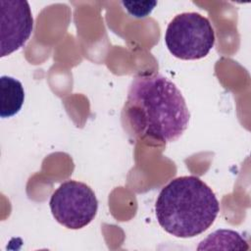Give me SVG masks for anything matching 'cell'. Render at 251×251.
I'll use <instances>...</instances> for the list:
<instances>
[{"label":"cell","mask_w":251,"mask_h":251,"mask_svg":"<svg viewBox=\"0 0 251 251\" xmlns=\"http://www.w3.org/2000/svg\"><path fill=\"white\" fill-rule=\"evenodd\" d=\"M126 122L136 137L167 143L187 128L190 114L176 85L160 74L133 77L124 108Z\"/></svg>","instance_id":"1"},{"label":"cell","mask_w":251,"mask_h":251,"mask_svg":"<svg viewBox=\"0 0 251 251\" xmlns=\"http://www.w3.org/2000/svg\"><path fill=\"white\" fill-rule=\"evenodd\" d=\"M159 225L170 234L188 238L207 230L215 222L220 204L213 190L195 176L171 180L155 205Z\"/></svg>","instance_id":"2"},{"label":"cell","mask_w":251,"mask_h":251,"mask_svg":"<svg viewBox=\"0 0 251 251\" xmlns=\"http://www.w3.org/2000/svg\"><path fill=\"white\" fill-rule=\"evenodd\" d=\"M25 101L22 82L13 76L0 77V117L10 118L18 114Z\"/></svg>","instance_id":"6"},{"label":"cell","mask_w":251,"mask_h":251,"mask_svg":"<svg viewBox=\"0 0 251 251\" xmlns=\"http://www.w3.org/2000/svg\"><path fill=\"white\" fill-rule=\"evenodd\" d=\"M49 206L59 224L71 229H79L94 220L98 200L87 184L67 180L53 192Z\"/></svg>","instance_id":"4"},{"label":"cell","mask_w":251,"mask_h":251,"mask_svg":"<svg viewBox=\"0 0 251 251\" xmlns=\"http://www.w3.org/2000/svg\"><path fill=\"white\" fill-rule=\"evenodd\" d=\"M0 56L5 57L23 47L33 29V18L25 0H1Z\"/></svg>","instance_id":"5"},{"label":"cell","mask_w":251,"mask_h":251,"mask_svg":"<svg viewBox=\"0 0 251 251\" xmlns=\"http://www.w3.org/2000/svg\"><path fill=\"white\" fill-rule=\"evenodd\" d=\"M165 43L175 57L198 60L206 57L215 44V31L210 21L195 12L176 15L168 25Z\"/></svg>","instance_id":"3"}]
</instances>
